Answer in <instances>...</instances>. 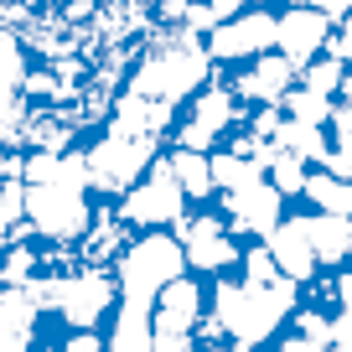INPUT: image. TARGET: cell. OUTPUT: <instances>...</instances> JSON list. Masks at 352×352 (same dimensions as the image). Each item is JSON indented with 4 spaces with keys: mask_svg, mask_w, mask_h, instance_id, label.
<instances>
[{
    "mask_svg": "<svg viewBox=\"0 0 352 352\" xmlns=\"http://www.w3.org/2000/svg\"><path fill=\"white\" fill-rule=\"evenodd\" d=\"M218 352H233V347H218ZM239 352H243V347H239Z\"/></svg>",
    "mask_w": 352,
    "mask_h": 352,
    "instance_id": "obj_6",
    "label": "cell"
},
{
    "mask_svg": "<svg viewBox=\"0 0 352 352\" xmlns=\"http://www.w3.org/2000/svg\"><path fill=\"white\" fill-rule=\"evenodd\" d=\"M182 212V182H176L171 161H155L151 171H145V182L124 197L120 218L124 223H166Z\"/></svg>",
    "mask_w": 352,
    "mask_h": 352,
    "instance_id": "obj_1",
    "label": "cell"
},
{
    "mask_svg": "<svg viewBox=\"0 0 352 352\" xmlns=\"http://www.w3.org/2000/svg\"><path fill=\"white\" fill-rule=\"evenodd\" d=\"M290 78H296V63L280 52V57H264L254 73L233 78V94H243V99H264V104H280V99H285V88H290Z\"/></svg>",
    "mask_w": 352,
    "mask_h": 352,
    "instance_id": "obj_3",
    "label": "cell"
},
{
    "mask_svg": "<svg viewBox=\"0 0 352 352\" xmlns=\"http://www.w3.org/2000/svg\"><path fill=\"white\" fill-rule=\"evenodd\" d=\"M223 233H228V228H223L218 218H182V223H176V243H182V249H187L192 259L202 264V270H212V264H228L233 254H239L228 239H223Z\"/></svg>",
    "mask_w": 352,
    "mask_h": 352,
    "instance_id": "obj_2",
    "label": "cell"
},
{
    "mask_svg": "<svg viewBox=\"0 0 352 352\" xmlns=\"http://www.w3.org/2000/svg\"><path fill=\"white\" fill-rule=\"evenodd\" d=\"M21 166V145H11V140H0V187H6V176Z\"/></svg>",
    "mask_w": 352,
    "mask_h": 352,
    "instance_id": "obj_5",
    "label": "cell"
},
{
    "mask_svg": "<svg viewBox=\"0 0 352 352\" xmlns=\"http://www.w3.org/2000/svg\"><path fill=\"white\" fill-rule=\"evenodd\" d=\"M192 311H202V290L192 280H166L161 300H155V331H187L192 327Z\"/></svg>",
    "mask_w": 352,
    "mask_h": 352,
    "instance_id": "obj_4",
    "label": "cell"
}]
</instances>
